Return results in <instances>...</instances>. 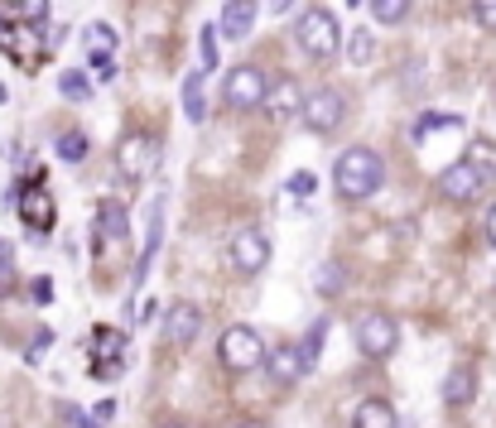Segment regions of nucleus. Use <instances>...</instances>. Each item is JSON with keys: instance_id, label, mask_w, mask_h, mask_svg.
I'll list each match as a JSON object with an SVG mask.
<instances>
[{"instance_id": "obj_11", "label": "nucleus", "mask_w": 496, "mask_h": 428, "mask_svg": "<svg viewBox=\"0 0 496 428\" xmlns=\"http://www.w3.org/2000/svg\"><path fill=\"white\" fill-rule=\"evenodd\" d=\"M116 164H121V174L131 178H145L150 169L159 164V145L150 135H131V140H121V154H116Z\"/></svg>"}, {"instance_id": "obj_10", "label": "nucleus", "mask_w": 496, "mask_h": 428, "mask_svg": "<svg viewBox=\"0 0 496 428\" xmlns=\"http://www.w3.org/2000/svg\"><path fill=\"white\" fill-rule=\"evenodd\" d=\"M198 332H203V308H198L193 299L169 303V313H164V337H169L174 347H188Z\"/></svg>"}, {"instance_id": "obj_33", "label": "nucleus", "mask_w": 496, "mask_h": 428, "mask_svg": "<svg viewBox=\"0 0 496 428\" xmlns=\"http://www.w3.org/2000/svg\"><path fill=\"white\" fill-rule=\"evenodd\" d=\"M285 188H289V193H294V198H309V193H313V188H318V174H309V169H299V174H289V183H285Z\"/></svg>"}, {"instance_id": "obj_40", "label": "nucleus", "mask_w": 496, "mask_h": 428, "mask_svg": "<svg viewBox=\"0 0 496 428\" xmlns=\"http://www.w3.org/2000/svg\"><path fill=\"white\" fill-rule=\"evenodd\" d=\"M92 414H97V419H111V414H116V400H102V404H92Z\"/></svg>"}, {"instance_id": "obj_30", "label": "nucleus", "mask_w": 496, "mask_h": 428, "mask_svg": "<svg viewBox=\"0 0 496 428\" xmlns=\"http://www.w3.org/2000/svg\"><path fill=\"white\" fill-rule=\"evenodd\" d=\"M10 284H15V251L10 241H0V294H10Z\"/></svg>"}, {"instance_id": "obj_23", "label": "nucleus", "mask_w": 496, "mask_h": 428, "mask_svg": "<svg viewBox=\"0 0 496 428\" xmlns=\"http://www.w3.org/2000/svg\"><path fill=\"white\" fill-rule=\"evenodd\" d=\"M410 10H415V0H371L376 25H400V20H410Z\"/></svg>"}, {"instance_id": "obj_22", "label": "nucleus", "mask_w": 496, "mask_h": 428, "mask_svg": "<svg viewBox=\"0 0 496 428\" xmlns=\"http://www.w3.org/2000/svg\"><path fill=\"white\" fill-rule=\"evenodd\" d=\"M87 154H92V145H87L82 130H63V135H58V159L63 164H82Z\"/></svg>"}, {"instance_id": "obj_19", "label": "nucleus", "mask_w": 496, "mask_h": 428, "mask_svg": "<svg viewBox=\"0 0 496 428\" xmlns=\"http://www.w3.org/2000/svg\"><path fill=\"white\" fill-rule=\"evenodd\" d=\"M203 77H207L203 68L183 77V116H188L193 125H203V121H207V92H203Z\"/></svg>"}, {"instance_id": "obj_17", "label": "nucleus", "mask_w": 496, "mask_h": 428, "mask_svg": "<svg viewBox=\"0 0 496 428\" xmlns=\"http://www.w3.org/2000/svg\"><path fill=\"white\" fill-rule=\"evenodd\" d=\"M159 241H164V198L150 202V236H145V251L135 260V284L150 275V265H155V255H159Z\"/></svg>"}, {"instance_id": "obj_24", "label": "nucleus", "mask_w": 496, "mask_h": 428, "mask_svg": "<svg viewBox=\"0 0 496 428\" xmlns=\"http://www.w3.org/2000/svg\"><path fill=\"white\" fill-rule=\"evenodd\" d=\"M468 159L487 174V183H496V145H492V140H472V145H468Z\"/></svg>"}, {"instance_id": "obj_31", "label": "nucleus", "mask_w": 496, "mask_h": 428, "mask_svg": "<svg viewBox=\"0 0 496 428\" xmlns=\"http://www.w3.org/2000/svg\"><path fill=\"white\" fill-rule=\"evenodd\" d=\"M347 58H352V63H366V58H371V34H366V29H357V34H352V39H347Z\"/></svg>"}, {"instance_id": "obj_16", "label": "nucleus", "mask_w": 496, "mask_h": 428, "mask_svg": "<svg viewBox=\"0 0 496 428\" xmlns=\"http://www.w3.org/2000/svg\"><path fill=\"white\" fill-rule=\"evenodd\" d=\"M472 400H477V371H472V366H453V371L443 376V404L448 409H463Z\"/></svg>"}, {"instance_id": "obj_14", "label": "nucleus", "mask_w": 496, "mask_h": 428, "mask_svg": "<svg viewBox=\"0 0 496 428\" xmlns=\"http://www.w3.org/2000/svg\"><path fill=\"white\" fill-rule=\"evenodd\" d=\"M131 236V222H126V202L116 198H102L97 202V251L106 241H126Z\"/></svg>"}, {"instance_id": "obj_45", "label": "nucleus", "mask_w": 496, "mask_h": 428, "mask_svg": "<svg viewBox=\"0 0 496 428\" xmlns=\"http://www.w3.org/2000/svg\"><path fill=\"white\" fill-rule=\"evenodd\" d=\"M10 101V92H5V82H0V106H5Z\"/></svg>"}, {"instance_id": "obj_36", "label": "nucleus", "mask_w": 496, "mask_h": 428, "mask_svg": "<svg viewBox=\"0 0 496 428\" xmlns=\"http://www.w3.org/2000/svg\"><path fill=\"white\" fill-rule=\"evenodd\" d=\"M443 125H458V116H419V125H415V140H424L429 130H443Z\"/></svg>"}, {"instance_id": "obj_32", "label": "nucleus", "mask_w": 496, "mask_h": 428, "mask_svg": "<svg viewBox=\"0 0 496 428\" xmlns=\"http://www.w3.org/2000/svg\"><path fill=\"white\" fill-rule=\"evenodd\" d=\"M87 63H92V73H97V82H111L116 77V63H111V53H106V49H92Z\"/></svg>"}, {"instance_id": "obj_41", "label": "nucleus", "mask_w": 496, "mask_h": 428, "mask_svg": "<svg viewBox=\"0 0 496 428\" xmlns=\"http://www.w3.org/2000/svg\"><path fill=\"white\" fill-rule=\"evenodd\" d=\"M294 5H299V0H275V5H270V10H275V15H289Z\"/></svg>"}, {"instance_id": "obj_2", "label": "nucleus", "mask_w": 496, "mask_h": 428, "mask_svg": "<svg viewBox=\"0 0 496 428\" xmlns=\"http://www.w3.org/2000/svg\"><path fill=\"white\" fill-rule=\"evenodd\" d=\"M294 39L299 49L318 58V63H333L337 49H342V29H337V15L328 5H304L299 20H294Z\"/></svg>"}, {"instance_id": "obj_15", "label": "nucleus", "mask_w": 496, "mask_h": 428, "mask_svg": "<svg viewBox=\"0 0 496 428\" xmlns=\"http://www.w3.org/2000/svg\"><path fill=\"white\" fill-rule=\"evenodd\" d=\"M256 0H227L222 5V20H217V29L227 34V39H246V34L256 29Z\"/></svg>"}, {"instance_id": "obj_38", "label": "nucleus", "mask_w": 496, "mask_h": 428, "mask_svg": "<svg viewBox=\"0 0 496 428\" xmlns=\"http://www.w3.org/2000/svg\"><path fill=\"white\" fill-rule=\"evenodd\" d=\"M68 414V424H73V428H106V419H97V414H82V409H63Z\"/></svg>"}, {"instance_id": "obj_6", "label": "nucleus", "mask_w": 496, "mask_h": 428, "mask_svg": "<svg viewBox=\"0 0 496 428\" xmlns=\"http://www.w3.org/2000/svg\"><path fill=\"white\" fill-rule=\"evenodd\" d=\"M10 202H15L20 222H25L29 231H49L53 217H58V207H53L49 188H44V178H25L15 193H5V207H10Z\"/></svg>"}, {"instance_id": "obj_37", "label": "nucleus", "mask_w": 496, "mask_h": 428, "mask_svg": "<svg viewBox=\"0 0 496 428\" xmlns=\"http://www.w3.org/2000/svg\"><path fill=\"white\" fill-rule=\"evenodd\" d=\"M121 376V356H111V361H92V380H116Z\"/></svg>"}, {"instance_id": "obj_8", "label": "nucleus", "mask_w": 496, "mask_h": 428, "mask_svg": "<svg viewBox=\"0 0 496 428\" xmlns=\"http://www.w3.org/2000/svg\"><path fill=\"white\" fill-rule=\"evenodd\" d=\"M270 265V241H265V231H256V227H241L232 236V270L241 279H251V275H261V270Z\"/></svg>"}, {"instance_id": "obj_21", "label": "nucleus", "mask_w": 496, "mask_h": 428, "mask_svg": "<svg viewBox=\"0 0 496 428\" xmlns=\"http://www.w3.org/2000/svg\"><path fill=\"white\" fill-rule=\"evenodd\" d=\"M58 92H63L68 101H92V77L82 73V68H63V73H58Z\"/></svg>"}, {"instance_id": "obj_35", "label": "nucleus", "mask_w": 496, "mask_h": 428, "mask_svg": "<svg viewBox=\"0 0 496 428\" xmlns=\"http://www.w3.org/2000/svg\"><path fill=\"white\" fill-rule=\"evenodd\" d=\"M318 289H323V294H337V289H342V265H337V260H328V265H323V275H318Z\"/></svg>"}, {"instance_id": "obj_1", "label": "nucleus", "mask_w": 496, "mask_h": 428, "mask_svg": "<svg viewBox=\"0 0 496 428\" xmlns=\"http://www.w3.org/2000/svg\"><path fill=\"white\" fill-rule=\"evenodd\" d=\"M333 183H337V198H347V202L376 198V193H381V183H386V164H381V154L366 149V145L342 149V154H337V164H333Z\"/></svg>"}, {"instance_id": "obj_13", "label": "nucleus", "mask_w": 496, "mask_h": 428, "mask_svg": "<svg viewBox=\"0 0 496 428\" xmlns=\"http://www.w3.org/2000/svg\"><path fill=\"white\" fill-rule=\"evenodd\" d=\"M304 92H299V82L294 77H280V87H270V97H265V111H270V121L275 125H289L294 116H304Z\"/></svg>"}, {"instance_id": "obj_39", "label": "nucleus", "mask_w": 496, "mask_h": 428, "mask_svg": "<svg viewBox=\"0 0 496 428\" xmlns=\"http://www.w3.org/2000/svg\"><path fill=\"white\" fill-rule=\"evenodd\" d=\"M477 25L496 34V0H477Z\"/></svg>"}, {"instance_id": "obj_7", "label": "nucleus", "mask_w": 496, "mask_h": 428, "mask_svg": "<svg viewBox=\"0 0 496 428\" xmlns=\"http://www.w3.org/2000/svg\"><path fill=\"white\" fill-rule=\"evenodd\" d=\"M304 125L313 130V135H333V130L347 121V97H342L337 87H318L309 92V101H304Z\"/></svg>"}, {"instance_id": "obj_5", "label": "nucleus", "mask_w": 496, "mask_h": 428, "mask_svg": "<svg viewBox=\"0 0 496 428\" xmlns=\"http://www.w3.org/2000/svg\"><path fill=\"white\" fill-rule=\"evenodd\" d=\"M265 97H270V82H265V68H256V63H236L222 77V101L232 111H256V106H265Z\"/></svg>"}, {"instance_id": "obj_18", "label": "nucleus", "mask_w": 496, "mask_h": 428, "mask_svg": "<svg viewBox=\"0 0 496 428\" xmlns=\"http://www.w3.org/2000/svg\"><path fill=\"white\" fill-rule=\"evenodd\" d=\"M352 428H400L395 419V404L391 400H362L357 409H352Z\"/></svg>"}, {"instance_id": "obj_20", "label": "nucleus", "mask_w": 496, "mask_h": 428, "mask_svg": "<svg viewBox=\"0 0 496 428\" xmlns=\"http://www.w3.org/2000/svg\"><path fill=\"white\" fill-rule=\"evenodd\" d=\"M87 351H92V361H111V356H126V332L97 327V332H92V342H87Z\"/></svg>"}, {"instance_id": "obj_42", "label": "nucleus", "mask_w": 496, "mask_h": 428, "mask_svg": "<svg viewBox=\"0 0 496 428\" xmlns=\"http://www.w3.org/2000/svg\"><path fill=\"white\" fill-rule=\"evenodd\" d=\"M487 236H492V246H496V207H492V217H487Z\"/></svg>"}, {"instance_id": "obj_34", "label": "nucleus", "mask_w": 496, "mask_h": 428, "mask_svg": "<svg viewBox=\"0 0 496 428\" xmlns=\"http://www.w3.org/2000/svg\"><path fill=\"white\" fill-rule=\"evenodd\" d=\"M29 303H53V279L49 275H34L29 279Z\"/></svg>"}, {"instance_id": "obj_44", "label": "nucleus", "mask_w": 496, "mask_h": 428, "mask_svg": "<svg viewBox=\"0 0 496 428\" xmlns=\"http://www.w3.org/2000/svg\"><path fill=\"white\" fill-rule=\"evenodd\" d=\"M159 428H193V424H183V419H169V424H159Z\"/></svg>"}, {"instance_id": "obj_28", "label": "nucleus", "mask_w": 496, "mask_h": 428, "mask_svg": "<svg viewBox=\"0 0 496 428\" xmlns=\"http://www.w3.org/2000/svg\"><path fill=\"white\" fill-rule=\"evenodd\" d=\"M53 342H58V332L39 327V332H34V342H29V351H25V361H44V351H53Z\"/></svg>"}, {"instance_id": "obj_29", "label": "nucleus", "mask_w": 496, "mask_h": 428, "mask_svg": "<svg viewBox=\"0 0 496 428\" xmlns=\"http://www.w3.org/2000/svg\"><path fill=\"white\" fill-rule=\"evenodd\" d=\"M87 49H106V53H111L116 49V29L102 25V20H97V25H87Z\"/></svg>"}, {"instance_id": "obj_26", "label": "nucleus", "mask_w": 496, "mask_h": 428, "mask_svg": "<svg viewBox=\"0 0 496 428\" xmlns=\"http://www.w3.org/2000/svg\"><path fill=\"white\" fill-rule=\"evenodd\" d=\"M323 342H328V318H318V323L304 332V356H309V366L323 356Z\"/></svg>"}, {"instance_id": "obj_3", "label": "nucleus", "mask_w": 496, "mask_h": 428, "mask_svg": "<svg viewBox=\"0 0 496 428\" xmlns=\"http://www.w3.org/2000/svg\"><path fill=\"white\" fill-rule=\"evenodd\" d=\"M352 342H357V351L366 361H391L400 347V323L391 313H381V308H366L357 323H352Z\"/></svg>"}, {"instance_id": "obj_43", "label": "nucleus", "mask_w": 496, "mask_h": 428, "mask_svg": "<svg viewBox=\"0 0 496 428\" xmlns=\"http://www.w3.org/2000/svg\"><path fill=\"white\" fill-rule=\"evenodd\" d=\"M236 428H270V424H261V419H246V424H236Z\"/></svg>"}, {"instance_id": "obj_27", "label": "nucleus", "mask_w": 496, "mask_h": 428, "mask_svg": "<svg viewBox=\"0 0 496 428\" xmlns=\"http://www.w3.org/2000/svg\"><path fill=\"white\" fill-rule=\"evenodd\" d=\"M15 15L25 20V25H44V20H49V0H15Z\"/></svg>"}, {"instance_id": "obj_46", "label": "nucleus", "mask_w": 496, "mask_h": 428, "mask_svg": "<svg viewBox=\"0 0 496 428\" xmlns=\"http://www.w3.org/2000/svg\"><path fill=\"white\" fill-rule=\"evenodd\" d=\"M347 5H357V0H347Z\"/></svg>"}, {"instance_id": "obj_9", "label": "nucleus", "mask_w": 496, "mask_h": 428, "mask_svg": "<svg viewBox=\"0 0 496 428\" xmlns=\"http://www.w3.org/2000/svg\"><path fill=\"white\" fill-rule=\"evenodd\" d=\"M482 188H487V174L472 159H458L439 174V198H448V202H472V198H482Z\"/></svg>"}, {"instance_id": "obj_4", "label": "nucleus", "mask_w": 496, "mask_h": 428, "mask_svg": "<svg viewBox=\"0 0 496 428\" xmlns=\"http://www.w3.org/2000/svg\"><path fill=\"white\" fill-rule=\"evenodd\" d=\"M217 356H222V366H227V371H236V376H251V371H261V366L270 361V351H265L261 332L246 327V323H236V327L222 332Z\"/></svg>"}, {"instance_id": "obj_25", "label": "nucleus", "mask_w": 496, "mask_h": 428, "mask_svg": "<svg viewBox=\"0 0 496 428\" xmlns=\"http://www.w3.org/2000/svg\"><path fill=\"white\" fill-rule=\"evenodd\" d=\"M217 25H203L198 29V63H203V73H212L217 68Z\"/></svg>"}, {"instance_id": "obj_12", "label": "nucleus", "mask_w": 496, "mask_h": 428, "mask_svg": "<svg viewBox=\"0 0 496 428\" xmlns=\"http://www.w3.org/2000/svg\"><path fill=\"white\" fill-rule=\"evenodd\" d=\"M265 366H270V380H275V385H299V380L309 376V356H304V347H289V342H280Z\"/></svg>"}]
</instances>
